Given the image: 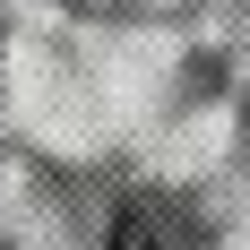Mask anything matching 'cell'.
<instances>
[{
	"label": "cell",
	"instance_id": "1",
	"mask_svg": "<svg viewBox=\"0 0 250 250\" xmlns=\"http://www.w3.org/2000/svg\"><path fill=\"white\" fill-rule=\"evenodd\" d=\"M104 250H207V225L181 199L147 190V199H129L121 216H112V242H104Z\"/></svg>",
	"mask_w": 250,
	"mask_h": 250
}]
</instances>
